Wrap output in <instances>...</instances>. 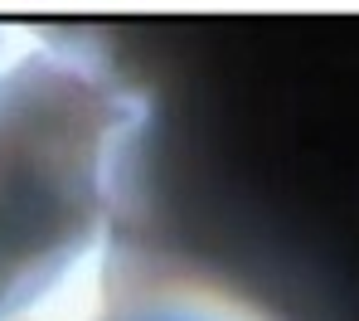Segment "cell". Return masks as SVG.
<instances>
[{
	"instance_id": "cell-1",
	"label": "cell",
	"mask_w": 359,
	"mask_h": 321,
	"mask_svg": "<svg viewBox=\"0 0 359 321\" xmlns=\"http://www.w3.org/2000/svg\"><path fill=\"white\" fill-rule=\"evenodd\" d=\"M156 88L88 25L0 20V321H93L136 263Z\"/></svg>"
},
{
	"instance_id": "cell-2",
	"label": "cell",
	"mask_w": 359,
	"mask_h": 321,
	"mask_svg": "<svg viewBox=\"0 0 359 321\" xmlns=\"http://www.w3.org/2000/svg\"><path fill=\"white\" fill-rule=\"evenodd\" d=\"M93 321H257V317L243 302H233L224 287H214L194 273H165L161 263H151L141 254Z\"/></svg>"
}]
</instances>
